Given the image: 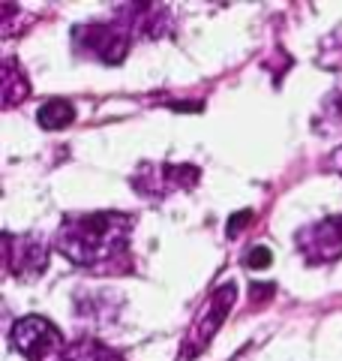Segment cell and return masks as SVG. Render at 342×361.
<instances>
[{"instance_id": "7c38bea8", "label": "cell", "mask_w": 342, "mask_h": 361, "mask_svg": "<svg viewBox=\"0 0 342 361\" xmlns=\"http://www.w3.org/2000/svg\"><path fill=\"white\" fill-rule=\"evenodd\" d=\"M249 220H253V211H241V214H234L232 223H228V238H234L237 229H243V226H246Z\"/></svg>"}, {"instance_id": "7a4b0ae2", "label": "cell", "mask_w": 342, "mask_h": 361, "mask_svg": "<svg viewBox=\"0 0 342 361\" xmlns=\"http://www.w3.org/2000/svg\"><path fill=\"white\" fill-rule=\"evenodd\" d=\"M9 343L27 361H57L66 353L63 334L57 331L54 322L42 319V316H25V319H18L13 325V334H9Z\"/></svg>"}, {"instance_id": "30bf717a", "label": "cell", "mask_w": 342, "mask_h": 361, "mask_svg": "<svg viewBox=\"0 0 342 361\" xmlns=\"http://www.w3.org/2000/svg\"><path fill=\"white\" fill-rule=\"evenodd\" d=\"M27 78L25 73H18V66L13 61H6L4 66V109H13L15 103H21V99L27 97Z\"/></svg>"}, {"instance_id": "8fae6325", "label": "cell", "mask_w": 342, "mask_h": 361, "mask_svg": "<svg viewBox=\"0 0 342 361\" xmlns=\"http://www.w3.org/2000/svg\"><path fill=\"white\" fill-rule=\"evenodd\" d=\"M270 262H273V253L267 250V247H255V250H249V256H246L249 268H267Z\"/></svg>"}, {"instance_id": "4fadbf2b", "label": "cell", "mask_w": 342, "mask_h": 361, "mask_svg": "<svg viewBox=\"0 0 342 361\" xmlns=\"http://www.w3.org/2000/svg\"><path fill=\"white\" fill-rule=\"evenodd\" d=\"M339 172H342V154H339Z\"/></svg>"}, {"instance_id": "52a82bcc", "label": "cell", "mask_w": 342, "mask_h": 361, "mask_svg": "<svg viewBox=\"0 0 342 361\" xmlns=\"http://www.w3.org/2000/svg\"><path fill=\"white\" fill-rule=\"evenodd\" d=\"M37 118H39V127H45V130H63L75 121V106L70 103V99L54 97V99H49V103L39 106Z\"/></svg>"}, {"instance_id": "9c48e42d", "label": "cell", "mask_w": 342, "mask_h": 361, "mask_svg": "<svg viewBox=\"0 0 342 361\" xmlns=\"http://www.w3.org/2000/svg\"><path fill=\"white\" fill-rule=\"evenodd\" d=\"M61 361H123V358L96 341H78L72 346H66Z\"/></svg>"}, {"instance_id": "5b68a950", "label": "cell", "mask_w": 342, "mask_h": 361, "mask_svg": "<svg viewBox=\"0 0 342 361\" xmlns=\"http://www.w3.org/2000/svg\"><path fill=\"white\" fill-rule=\"evenodd\" d=\"M298 247L315 265L336 262L342 256V214L339 217H327L315 226H306L303 232H298Z\"/></svg>"}, {"instance_id": "8992f818", "label": "cell", "mask_w": 342, "mask_h": 361, "mask_svg": "<svg viewBox=\"0 0 342 361\" xmlns=\"http://www.w3.org/2000/svg\"><path fill=\"white\" fill-rule=\"evenodd\" d=\"M6 265L9 271H15L18 277H37L49 265V247H45L39 238H13L6 235Z\"/></svg>"}, {"instance_id": "277c9868", "label": "cell", "mask_w": 342, "mask_h": 361, "mask_svg": "<svg viewBox=\"0 0 342 361\" xmlns=\"http://www.w3.org/2000/svg\"><path fill=\"white\" fill-rule=\"evenodd\" d=\"M234 298H237V286L234 283H225V286L216 289L213 295H210V301L198 310L196 322H192V331H189V341L184 346V358L186 361L196 358L201 349L213 341V334L220 331V325L225 322V316H228V310H232Z\"/></svg>"}, {"instance_id": "ba28073f", "label": "cell", "mask_w": 342, "mask_h": 361, "mask_svg": "<svg viewBox=\"0 0 342 361\" xmlns=\"http://www.w3.org/2000/svg\"><path fill=\"white\" fill-rule=\"evenodd\" d=\"M315 130L327 135H342V87L334 90L322 103L318 118H315Z\"/></svg>"}, {"instance_id": "6da1fadb", "label": "cell", "mask_w": 342, "mask_h": 361, "mask_svg": "<svg viewBox=\"0 0 342 361\" xmlns=\"http://www.w3.org/2000/svg\"><path fill=\"white\" fill-rule=\"evenodd\" d=\"M132 217L120 211L99 214H72L61 223L54 235V247L75 265H102L114 262L129 244Z\"/></svg>"}, {"instance_id": "3957f363", "label": "cell", "mask_w": 342, "mask_h": 361, "mask_svg": "<svg viewBox=\"0 0 342 361\" xmlns=\"http://www.w3.org/2000/svg\"><path fill=\"white\" fill-rule=\"evenodd\" d=\"M72 42L82 54H90L102 63H120L127 58L129 37L120 25H106V21H90V25H78L72 30Z\"/></svg>"}]
</instances>
